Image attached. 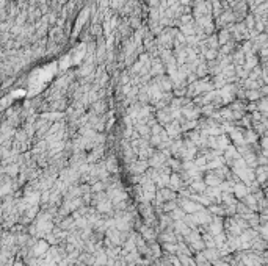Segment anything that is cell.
Segmentation results:
<instances>
[{
  "instance_id": "cell-1",
  "label": "cell",
  "mask_w": 268,
  "mask_h": 266,
  "mask_svg": "<svg viewBox=\"0 0 268 266\" xmlns=\"http://www.w3.org/2000/svg\"><path fill=\"white\" fill-rule=\"evenodd\" d=\"M235 191H237V194H238V197H241V196H245V194H246V189H245V188H243L241 185H238Z\"/></svg>"
}]
</instances>
